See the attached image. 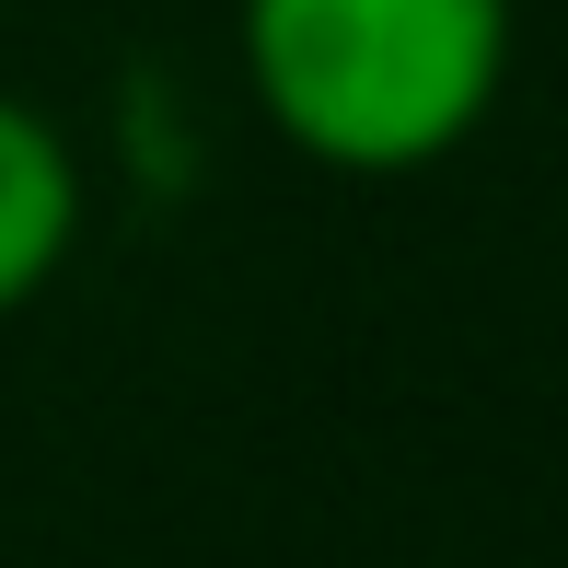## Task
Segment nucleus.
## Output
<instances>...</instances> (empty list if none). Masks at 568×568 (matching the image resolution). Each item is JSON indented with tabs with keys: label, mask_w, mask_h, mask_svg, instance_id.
Returning a JSON list of instances; mask_svg holds the SVG:
<instances>
[{
	"label": "nucleus",
	"mask_w": 568,
	"mask_h": 568,
	"mask_svg": "<svg viewBox=\"0 0 568 568\" xmlns=\"http://www.w3.org/2000/svg\"><path fill=\"white\" fill-rule=\"evenodd\" d=\"M82 244V151L47 105L0 93V325L47 291Z\"/></svg>",
	"instance_id": "nucleus-2"
},
{
	"label": "nucleus",
	"mask_w": 568,
	"mask_h": 568,
	"mask_svg": "<svg viewBox=\"0 0 568 568\" xmlns=\"http://www.w3.org/2000/svg\"><path fill=\"white\" fill-rule=\"evenodd\" d=\"M244 82L325 174H429L510 82V0H244Z\"/></svg>",
	"instance_id": "nucleus-1"
}]
</instances>
